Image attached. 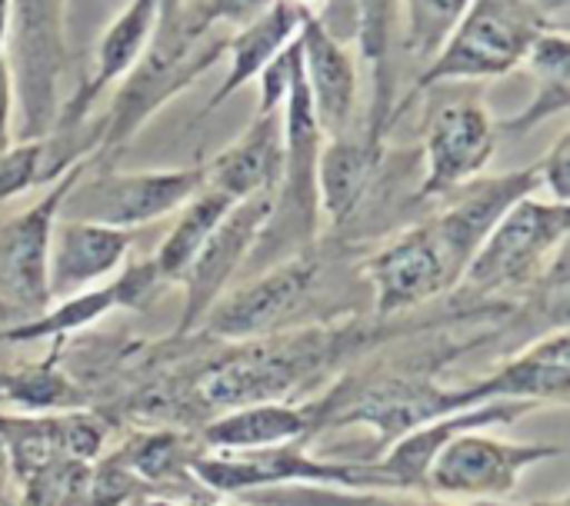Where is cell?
<instances>
[{
	"instance_id": "6da1fadb",
	"label": "cell",
	"mask_w": 570,
	"mask_h": 506,
	"mask_svg": "<svg viewBox=\"0 0 570 506\" xmlns=\"http://www.w3.org/2000/svg\"><path fill=\"white\" fill-rule=\"evenodd\" d=\"M367 340V327L357 324H311L274 337L244 340L247 347H234L204 370L194 397H200V407L214 414L247 404L287 400L297 387L321 380L327 370H334L337 360H344L354 347H364Z\"/></svg>"
},
{
	"instance_id": "7a4b0ae2",
	"label": "cell",
	"mask_w": 570,
	"mask_h": 506,
	"mask_svg": "<svg viewBox=\"0 0 570 506\" xmlns=\"http://www.w3.org/2000/svg\"><path fill=\"white\" fill-rule=\"evenodd\" d=\"M227 50V37L204 17L200 3H184L170 20H157L154 37L134 70L120 80L114 107L100 123L97 147H124L170 97L190 87Z\"/></svg>"
},
{
	"instance_id": "3957f363",
	"label": "cell",
	"mask_w": 570,
	"mask_h": 506,
	"mask_svg": "<svg viewBox=\"0 0 570 506\" xmlns=\"http://www.w3.org/2000/svg\"><path fill=\"white\" fill-rule=\"evenodd\" d=\"M324 257L307 247L274 267H264V274L250 284L224 294L207 310L200 327L207 337L244 344L311 324H327L334 310L324 297Z\"/></svg>"
},
{
	"instance_id": "277c9868",
	"label": "cell",
	"mask_w": 570,
	"mask_h": 506,
	"mask_svg": "<svg viewBox=\"0 0 570 506\" xmlns=\"http://www.w3.org/2000/svg\"><path fill=\"white\" fill-rule=\"evenodd\" d=\"M544 27L551 23L544 20L538 0H471L441 50L424 63L411 97L448 80H488L511 73L521 67L524 50ZM407 100L397 103L394 120Z\"/></svg>"
},
{
	"instance_id": "5b68a950",
	"label": "cell",
	"mask_w": 570,
	"mask_h": 506,
	"mask_svg": "<svg viewBox=\"0 0 570 506\" xmlns=\"http://www.w3.org/2000/svg\"><path fill=\"white\" fill-rule=\"evenodd\" d=\"M67 0H10L3 60L13 83V140H47L60 113Z\"/></svg>"
},
{
	"instance_id": "8992f818",
	"label": "cell",
	"mask_w": 570,
	"mask_h": 506,
	"mask_svg": "<svg viewBox=\"0 0 570 506\" xmlns=\"http://www.w3.org/2000/svg\"><path fill=\"white\" fill-rule=\"evenodd\" d=\"M568 234L570 204L528 194L494 224L458 287L484 297L524 290L538 284L568 250Z\"/></svg>"
},
{
	"instance_id": "52a82bcc",
	"label": "cell",
	"mask_w": 570,
	"mask_h": 506,
	"mask_svg": "<svg viewBox=\"0 0 570 506\" xmlns=\"http://www.w3.org/2000/svg\"><path fill=\"white\" fill-rule=\"evenodd\" d=\"M83 173L67 190L57 217L90 220L117 230H134L160 217H170L197 190L207 187V163L177 167V170H134V173L110 170L90 180H83Z\"/></svg>"
},
{
	"instance_id": "ba28073f",
	"label": "cell",
	"mask_w": 570,
	"mask_h": 506,
	"mask_svg": "<svg viewBox=\"0 0 570 506\" xmlns=\"http://www.w3.org/2000/svg\"><path fill=\"white\" fill-rule=\"evenodd\" d=\"M558 457L561 447L554 444H511L481 430H464L451 437L431 460L424 494L448 504L504 500L521 487V477L531 467Z\"/></svg>"
},
{
	"instance_id": "9c48e42d",
	"label": "cell",
	"mask_w": 570,
	"mask_h": 506,
	"mask_svg": "<svg viewBox=\"0 0 570 506\" xmlns=\"http://www.w3.org/2000/svg\"><path fill=\"white\" fill-rule=\"evenodd\" d=\"M307 444H281L261 450H214L197 454L190 474L200 487L224 497H240L281 484H324L344 490H377L371 460H317Z\"/></svg>"
},
{
	"instance_id": "30bf717a",
	"label": "cell",
	"mask_w": 570,
	"mask_h": 506,
	"mask_svg": "<svg viewBox=\"0 0 570 506\" xmlns=\"http://www.w3.org/2000/svg\"><path fill=\"white\" fill-rule=\"evenodd\" d=\"M83 167L87 160L70 163L60 177H53V187L33 207L0 224V304L20 320L37 317L50 307V294H47L50 234L60 204L73 187V180L83 173Z\"/></svg>"
},
{
	"instance_id": "8fae6325",
	"label": "cell",
	"mask_w": 570,
	"mask_h": 506,
	"mask_svg": "<svg viewBox=\"0 0 570 506\" xmlns=\"http://www.w3.org/2000/svg\"><path fill=\"white\" fill-rule=\"evenodd\" d=\"M271 204H274L271 190L237 200L227 210V217L214 227V234L204 240V247L194 254V260L187 264V270L177 280L184 287V314L177 324V337L197 330L200 320L207 317V310L227 294V284L247 264V257L271 217Z\"/></svg>"
},
{
	"instance_id": "7c38bea8",
	"label": "cell",
	"mask_w": 570,
	"mask_h": 506,
	"mask_svg": "<svg viewBox=\"0 0 570 506\" xmlns=\"http://www.w3.org/2000/svg\"><path fill=\"white\" fill-rule=\"evenodd\" d=\"M498 150V127L478 100H448L431 113L417 197H448L478 180Z\"/></svg>"
},
{
	"instance_id": "4fadbf2b",
	"label": "cell",
	"mask_w": 570,
	"mask_h": 506,
	"mask_svg": "<svg viewBox=\"0 0 570 506\" xmlns=\"http://www.w3.org/2000/svg\"><path fill=\"white\" fill-rule=\"evenodd\" d=\"M364 280L374 297V314L384 320L458 290V277L434 244L428 224H417L384 244L364 264Z\"/></svg>"
},
{
	"instance_id": "5bb4252c",
	"label": "cell",
	"mask_w": 570,
	"mask_h": 506,
	"mask_svg": "<svg viewBox=\"0 0 570 506\" xmlns=\"http://www.w3.org/2000/svg\"><path fill=\"white\" fill-rule=\"evenodd\" d=\"M570 397V337L568 327L544 334L528 350L508 357L491 377L448 387V407L471 410L484 404H531V407H564Z\"/></svg>"
},
{
	"instance_id": "9a60e30c",
	"label": "cell",
	"mask_w": 570,
	"mask_h": 506,
	"mask_svg": "<svg viewBox=\"0 0 570 506\" xmlns=\"http://www.w3.org/2000/svg\"><path fill=\"white\" fill-rule=\"evenodd\" d=\"M528 194H541L534 167L498 173V177H478V180L458 187L454 194H448L451 204L441 214H434L431 220H424L434 244L441 247L448 267L454 270L458 284H461V274L468 270L471 257L484 244V237L494 230V224Z\"/></svg>"
},
{
	"instance_id": "2e32d148",
	"label": "cell",
	"mask_w": 570,
	"mask_h": 506,
	"mask_svg": "<svg viewBox=\"0 0 570 506\" xmlns=\"http://www.w3.org/2000/svg\"><path fill=\"white\" fill-rule=\"evenodd\" d=\"M160 274L150 260L130 264L120 270L117 280L104 284V287H87L77 290L70 297H63L57 307H47L37 317H27L13 327L0 330V340L7 344H30V340H47V337H67L73 330H83L90 324H97L100 317H107L117 307H144L147 297L160 287Z\"/></svg>"
},
{
	"instance_id": "e0dca14e",
	"label": "cell",
	"mask_w": 570,
	"mask_h": 506,
	"mask_svg": "<svg viewBox=\"0 0 570 506\" xmlns=\"http://www.w3.org/2000/svg\"><path fill=\"white\" fill-rule=\"evenodd\" d=\"M130 230L57 217L47 250V294L50 300H63L77 290L94 287L124 267L130 254Z\"/></svg>"
},
{
	"instance_id": "ac0fdd59",
	"label": "cell",
	"mask_w": 570,
	"mask_h": 506,
	"mask_svg": "<svg viewBox=\"0 0 570 506\" xmlns=\"http://www.w3.org/2000/svg\"><path fill=\"white\" fill-rule=\"evenodd\" d=\"M301 73L304 87L314 107V117L324 130V137L347 133V123L357 107V63L354 57L337 43V37L324 27L321 17L304 13L301 33Z\"/></svg>"
},
{
	"instance_id": "d6986e66",
	"label": "cell",
	"mask_w": 570,
	"mask_h": 506,
	"mask_svg": "<svg viewBox=\"0 0 570 506\" xmlns=\"http://www.w3.org/2000/svg\"><path fill=\"white\" fill-rule=\"evenodd\" d=\"M160 20V0H127V7L117 13V20L104 30L100 43H97V63L94 73L77 87V93L60 107L57 123L53 127H80L83 117L90 113L94 100L117 80H124L134 63L144 57L154 27Z\"/></svg>"
},
{
	"instance_id": "ffe728a7",
	"label": "cell",
	"mask_w": 570,
	"mask_h": 506,
	"mask_svg": "<svg viewBox=\"0 0 570 506\" xmlns=\"http://www.w3.org/2000/svg\"><path fill=\"white\" fill-rule=\"evenodd\" d=\"M317 437V407L267 400L217 414L200 430L204 450H261L281 444H311Z\"/></svg>"
},
{
	"instance_id": "44dd1931",
	"label": "cell",
	"mask_w": 570,
	"mask_h": 506,
	"mask_svg": "<svg viewBox=\"0 0 570 506\" xmlns=\"http://www.w3.org/2000/svg\"><path fill=\"white\" fill-rule=\"evenodd\" d=\"M284 163L281 110L257 113V120L207 163V187L227 194L234 204L254 194H274Z\"/></svg>"
},
{
	"instance_id": "7402d4cb",
	"label": "cell",
	"mask_w": 570,
	"mask_h": 506,
	"mask_svg": "<svg viewBox=\"0 0 570 506\" xmlns=\"http://www.w3.org/2000/svg\"><path fill=\"white\" fill-rule=\"evenodd\" d=\"M384 143L364 137L337 133L321 147L317 160V200L331 227H344L367 197V187L381 167Z\"/></svg>"
},
{
	"instance_id": "603a6c76",
	"label": "cell",
	"mask_w": 570,
	"mask_h": 506,
	"mask_svg": "<svg viewBox=\"0 0 570 506\" xmlns=\"http://www.w3.org/2000/svg\"><path fill=\"white\" fill-rule=\"evenodd\" d=\"M304 23V10L294 7L291 0H274L267 10H261L254 20L240 23L237 33L227 37V53H230V70L224 77V83L214 90L207 110H217L227 97H234L240 87H247L250 80L261 77V70L281 53L287 50Z\"/></svg>"
},
{
	"instance_id": "cb8c5ba5",
	"label": "cell",
	"mask_w": 570,
	"mask_h": 506,
	"mask_svg": "<svg viewBox=\"0 0 570 506\" xmlns=\"http://www.w3.org/2000/svg\"><path fill=\"white\" fill-rule=\"evenodd\" d=\"M357 10V50L371 73V110L367 137L384 143L387 127L394 123V40L401 0H354Z\"/></svg>"
},
{
	"instance_id": "d4e9b609",
	"label": "cell",
	"mask_w": 570,
	"mask_h": 506,
	"mask_svg": "<svg viewBox=\"0 0 570 506\" xmlns=\"http://www.w3.org/2000/svg\"><path fill=\"white\" fill-rule=\"evenodd\" d=\"M521 63L534 77V93L514 117L501 120L504 133H531L538 123L561 117L570 107V40L561 27H544Z\"/></svg>"
},
{
	"instance_id": "484cf974",
	"label": "cell",
	"mask_w": 570,
	"mask_h": 506,
	"mask_svg": "<svg viewBox=\"0 0 570 506\" xmlns=\"http://www.w3.org/2000/svg\"><path fill=\"white\" fill-rule=\"evenodd\" d=\"M234 207V200L214 187H204L197 190L180 210H177V220L174 227L167 230L164 244L157 247L154 254V267L160 274V280L167 284H177L180 274L187 270V264L194 260V254L204 247V240L214 234V227L227 217V210Z\"/></svg>"
},
{
	"instance_id": "4316f807",
	"label": "cell",
	"mask_w": 570,
	"mask_h": 506,
	"mask_svg": "<svg viewBox=\"0 0 570 506\" xmlns=\"http://www.w3.org/2000/svg\"><path fill=\"white\" fill-rule=\"evenodd\" d=\"M194 457L197 447H190L180 434H140L120 450L117 460L147 484H170L190 474Z\"/></svg>"
},
{
	"instance_id": "83f0119b",
	"label": "cell",
	"mask_w": 570,
	"mask_h": 506,
	"mask_svg": "<svg viewBox=\"0 0 570 506\" xmlns=\"http://www.w3.org/2000/svg\"><path fill=\"white\" fill-rule=\"evenodd\" d=\"M471 0H401L404 7V47L421 63H428Z\"/></svg>"
},
{
	"instance_id": "f1b7e54d",
	"label": "cell",
	"mask_w": 570,
	"mask_h": 506,
	"mask_svg": "<svg viewBox=\"0 0 570 506\" xmlns=\"http://www.w3.org/2000/svg\"><path fill=\"white\" fill-rule=\"evenodd\" d=\"M47 180V140H13L0 150V200L27 194Z\"/></svg>"
},
{
	"instance_id": "f546056e",
	"label": "cell",
	"mask_w": 570,
	"mask_h": 506,
	"mask_svg": "<svg viewBox=\"0 0 570 506\" xmlns=\"http://www.w3.org/2000/svg\"><path fill=\"white\" fill-rule=\"evenodd\" d=\"M538 170V190L548 194V200L570 204V133L564 130L554 147L534 163Z\"/></svg>"
},
{
	"instance_id": "4dcf8cb0",
	"label": "cell",
	"mask_w": 570,
	"mask_h": 506,
	"mask_svg": "<svg viewBox=\"0 0 570 506\" xmlns=\"http://www.w3.org/2000/svg\"><path fill=\"white\" fill-rule=\"evenodd\" d=\"M321 506H468V504H448L428 494H394V490H341L331 487L324 490Z\"/></svg>"
},
{
	"instance_id": "1f68e13d",
	"label": "cell",
	"mask_w": 570,
	"mask_h": 506,
	"mask_svg": "<svg viewBox=\"0 0 570 506\" xmlns=\"http://www.w3.org/2000/svg\"><path fill=\"white\" fill-rule=\"evenodd\" d=\"M294 63H297V40L281 50L264 70H261V110L257 113H271V110H281L287 90H291V77H294Z\"/></svg>"
},
{
	"instance_id": "d6a6232c",
	"label": "cell",
	"mask_w": 570,
	"mask_h": 506,
	"mask_svg": "<svg viewBox=\"0 0 570 506\" xmlns=\"http://www.w3.org/2000/svg\"><path fill=\"white\" fill-rule=\"evenodd\" d=\"M274 0H200V10L204 17L214 23V27H240L247 20H254L261 10H267Z\"/></svg>"
},
{
	"instance_id": "836d02e7",
	"label": "cell",
	"mask_w": 570,
	"mask_h": 506,
	"mask_svg": "<svg viewBox=\"0 0 570 506\" xmlns=\"http://www.w3.org/2000/svg\"><path fill=\"white\" fill-rule=\"evenodd\" d=\"M13 143V83L7 60H0V150Z\"/></svg>"
},
{
	"instance_id": "e575fe53",
	"label": "cell",
	"mask_w": 570,
	"mask_h": 506,
	"mask_svg": "<svg viewBox=\"0 0 570 506\" xmlns=\"http://www.w3.org/2000/svg\"><path fill=\"white\" fill-rule=\"evenodd\" d=\"M468 506H570L568 497L558 500H538V504H504V500H484V504H468Z\"/></svg>"
},
{
	"instance_id": "d590c367",
	"label": "cell",
	"mask_w": 570,
	"mask_h": 506,
	"mask_svg": "<svg viewBox=\"0 0 570 506\" xmlns=\"http://www.w3.org/2000/svg\"><path fill=\"white\" fill-rule=\"evenodd\" d=\"M137 506H220L210 500H140Z\"/></svg>"
},
{
	"instance_id": "8d00e7d4",
	"label": "cell",
	"mask_w": 570,
	"mask_h": 506,
	"mask_svg": "<svg viewBox=\"0 0 570 506\" xmlns=\"http://www.w3.org/2000/svg\"><path fill=\"white\" fill-rule=\"evenodd\" d=\"M7 13H10V0H0V60H3V40H7Z\"/></svg>"
},
{
	"instance_id": "74e56055",
	"label": "cell",
	"mask_w": 570,
	"mask_h": 506,
	"mask_svg": "<svg viewBox=\"0 0 570 506\" xmlns=\"http://www.w3.org/2000/svg\"><path fill=\"white\" fill-rule=\"evenodd\" d=\"M180 7H184V0H160V20H170Z\"/></svg>"
},
{
	"instance_id": "f35d334b",
	"label": "cell",
	"mask_w": 570,
	"mask_h": 506,
	"mask_svg": "<svg viewBox=\"0 0 570 506\" xmlns=\"http://www.w3.org/2000/svg\"><path fill=\"white\" fill-rule=\"evenodd\" d=\"M291 3H294V7H301L304 13H314V17H317V10H321V3H324V0H291Z\"/></svg>"
},
{
	"instance_id": "ab89813d",
	"label": "cell",
	"mask_w": 570,
	"mask_h": 506,
	"mask_svg": "<svg viewBox=\"0 0 570 506\" xmlns=\"http://www.w3.org/2000/svg\"><path fill=\"white\" fill-rule=\"evenodd\" d=\"M0 487H3V447H0Z\"/></svg>"
}]
</instances>
